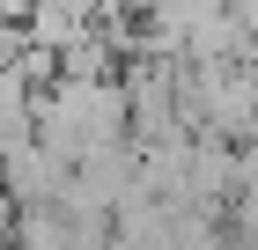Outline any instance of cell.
<instances>
[{
	"label": "cell",
	"mask_w": 258,
	"mask_h": 250,
	"mask_svg": "<svg viewBox=\"0 0 258 250\" xmlns=\"http://www.w3.org/2000/svg\"><path fill=\"white\" fill-rule=\"evenodd\" d=\"M0 250H15V213L0 206Z\"/></svg>",
	"instance_id": "obj_1"
}]
</instances>
